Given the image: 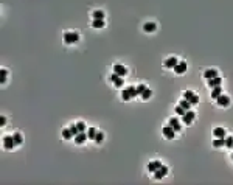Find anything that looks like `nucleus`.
Returning a JSON list of instances; mask_svg holds the SVG:
<instances>
[{"label":"nucleus","instance_id":"f257e3e1","mask_svg":"<svg viewBox=\"0 0 233 185\" xmlns=\"http://www.w3.org/2000/svg\"><path fill=\"white\" fill-rule=\"evenodd\" d=\"M78 39H79L78 33H65V34H64L65 44H75V42H78Z\"/></svg>","mask_w":233,"mask_h":185},{"label":"nucleus","instance_id":"f03ea898","mask_svg":"<svg viewBox=\"0 0 233 185\" xmlns=\"http://www.w3.org/2000/svg\"><path fill=\"white\" fill-rule=\"evenodd\" d=\"M194 117H196V114H194L193 110H186L185 115H182V121H184L185 125H190V123L194 120Z\"/></svg>","mask_w":233,"mask_h":185},{"label":"nucleus","instance_id":"7ed1b4c3","mask_svg":"<svg viewBox=\"0 0 233 185\" xmlns=\"http://www.w3.org/2000/svg\"><path fill=\"white\" fill-rule=\"evenodd\" d=\"M110 81H112V83H114V84L116 86V87H121V86H123V76L116 75L115 72L110 75Z\"/></svg>","mask_w":233,"mask_h":185},{"label":"nucleus","instance_id":"20e7f679","mask_svg":"<svg viewBox=\"0 0 233 185\" xmlns=\"http://www.w3.org/2000/svg\"><path fill=\"white\" fill-rule=\"evenodd\" d=\"M14 145H16V142H14V137H3V146L6 148V149H12L14 148Z\"/></svg>","mask_w":233,"mask_h":185},{"label":"nucleus","instance_id":"39448f33","mask_svg":"<svg viewBox=\"0 0 233 185\" xmlns=\"http://www.w3.org/2000/svg\"><path fill=\"white\" fill-rule=\"evenodd\" d=\"M114 72L116 73V75H120V76H124L127 73V69L124 67V65H121V64H115L114 65Z\"/></svg>","mask_w":233,"mask_h":185},{"label":"nucleus","instance_id":"423d86ee","mask_svg":"<svg viewBox=\"0 0 233 185\" xmlns=\"http://www.w3.org/2000/svg\"><path fill=\"white\" fill-rule=\"evenodd\" d=\"M166 173H168V168L162 165L157 171H154V177H156V179H162L163 176H166Z\"/></svg>","mask_w":233,"mask_h":185},{"label":"nucleus","instance_id":"0eeeda50","mask_svg":"<svg viewBox=\"0 0 233 185\" xmlns=\"http://www.w3.org/2000/svg\"><path fill=\"white\" fill-rule=\"evenodd\" d=\"M216 101H218L219 106H224V108L230 104V98H228L227 95H219L218 98H216Z\"/></svg>","mask_w":233,"mask_h":185},{"label":"nucleus","instance_id":"6e6552de","mask_svg":"<svg viewBox=\"0 0 233 185\" xmlns=\"http://www.w3.org/2000/svg\"><path fill=\"white\" fill-rule=\"evenodd\" d=\"M163 135H165L166 138H174L176 131L173 129V126H165V128H163Z\"/></svg>","mask_w":233,"mask_h":185},{"label":"nucleus","instance_id":"1a4fd4ad","mask_svg":"<svg viewBox=\"0 0 233 185\" xmlns=\"http://www.w3.org/2000/svg\"><path fill=\"white\" fill-rule=\"evenodd\" d=\"M87 138H89V135H86V132H78L76 135H75V142H76L78 145H82Z\"/></svg>","mask_w":233,"mask_h":185},{"label":"nucleus","instance_id":"9d476101","mask_svg":"<svg viewBox=\"0 0 233 185\" xmlns=\"http://www.w3.org/2000/svg\"><path fill=\"white\" fill-rule=\"evenodd\" d=\"M160 166H162V163L159 162V160H152L151 163H148V171L154 173V171H157V170H159Z\"/></svg>","mask_w":233,"mask_h":185},{"label":"nucleus","instance_id":"9b49d317","mask_svg":"<svg viewBox=\"0 0 233 185\" xmlns=\"http://www.w3.org/2000/svg\"><path fill=\"white\" fill-rule=\"evenodd\" d=\"M221 83H222V78L221 76H214V78H211V79H208V86L211 89L216 87V86H221Z\"/></svg>","mask_w":233,"mask_h":185},{"label":"nucleus","instance_id":"f8f14e48","mask_svg":"<svg viewBox=\"0 0 233 185\" xmlns=\"http://www.w3.org/2000/svg\"><path fill=\"white\" fill-rule=\"evenodd\" d=\"M177 62H179V61H177L174 56H173V58H168V59L165 61V67H166V69H174Z\"/></svg>","mask_w":233,"mask_h":185},{"label":"nucleus","instance_id":"ddd939ff","mask_svg":"<svg viewBox=\"0 0 233 185\" xmlns=\"http://www.w3.org/2000/svg\"><path fill=\"white\" fill-rule=\"evenodd\" d=\"M169 126H173V129L176 131V132H177V131H180V129H182L180 123H179V120H177L176 117H173L171 120H169Z\"/></svg>","mask_w":233,"mask_h":185},{"label":"nucleus","instance_id":"4468645a","mask_svg":"<svg viewBox=\"0 0 233 185\" xmlns=\"http://www.w3.org/2000/svg\"><path fill=\"white\" fill-rule=\"evenodd\" d=\"M204 76H205L207 79H211V78L218 76V70H214V69H208V70L204 72Z\"/></svg>","mask_w":233,"mask_h":185},{"label":"nucleus","instance_id":"2eb2a0df","mask_svg":"<svg viewBox=\"0 0 233 185\" xmlns=\"http://www.w3.org/2000/svg\"><path fill=\"white\" fill-rule=\"evenodd\" d=\"M185 70H186V64L185 62H177L176 67H174V72L179 73V75H180V73H184Z\"/></svg>","mask_w":233,"mask_h":185},{"label":"nucleus","instance_id":"dca6fc26","mask_svg":"<svg viewBox=\"0 0 233 185\" xmlns=\"http://www.w3.org/2000/svg\"><path fill=\"white\" fill-rule=\"evenodd\" d=\"M219 95H222V87L221 86H216V87H213V90H211V98H218Z\"/></svg>","mask_w":233,"mask_h":185},{"label":"nucleus","instance_id":"f3484780","mask_svg":"<svg viewBox=\"0 0 233 185\" xmlns=\"http://www.w3.org/2000/svg\"><path fill=\"white\" fill-rule=\"evenodd\" d=\"M213 134H214V137H218V138H224L225 137V129L224 128H216L213 131Z\"/></svg>","mask_w":233,"mask_h":185},{"label":"nucleus","instance_id":"a211bd4d","mask_svg":"<svg viewBox=\"0 0 233 185\" xmlns=\"http://www.w3.org/2000/svg\"><path fill=\"white\" fill-rule=\"evenodd\" d=\"M156 28H157V25H156V23H152V22H148V23H145L143 30L146 31V33H152V31H156Z\"/></svg>","mask_w":233,"mask_h":185},{"label":"nucleus","instance_id":"6ab92c4d","mask_svg":"<svg viewBox=\"0 0 233 185\" xmlns=\"http://www.w3.org/2000/svg\"><path fill=\"white\" fill-rule=\"evenodd\" d=\"M213 146H214V148L225 146V137H224V138H216V140L213 142Z\"/></svg>","mask_w":233,"mask_h":185},{"label":"nucleus","instance_id":"aec40b11","mask_svg":"<svg viewBox=\"0 0 233 185\" xmlns=\"http://www.w3.org/2000/svg\"><path fill=\"white\" fill-rule=\"evenodd\" d=\"M92 27L93 28H103V27H104V22H103V19H93Z\"/></svg>","mask_w":233,"mask_h":185},{"label":"nucleus","instance_id":"412c9836","mask_svg":"<svg viewBox=\"0 0 233 185\" xmlns=\"http://www.w3.org/2000/svg\"><path fill=\"white\" fill-rule=\"evenodd\" d=\"M93 19H104V13L103 11H99V10H97V11H93Z\"/></svg>","mask_w":233,"mask_h":185},{"label":"nucleus","instance_id":"4be33fe9","mask_svg":"<svg viewBox=\"0 0 233 185\" xmlns=\"http://www.w3.org/2000/svg\"><path fill=\"white\" fill-rule=\"evenodd\" d=\"M62 137H64L65 140H69V138L73 137V134L70 132V129H64V131H62Z\"/></svg>","mask_w":233,"mask_h":185},{"label":"nucleus","instance_id":"5701e85b","mask_svg":"<svg viewBox=\"0 0 233 185\" xmlns=\"http://www.w3.org/2000/svg\"><path fill=\"white\" fill-rule=\"evenodd\" d=\"M12 137H14V142H16V145H20V143L23 142V138H22V135H20L19 132H16L14 135H12Z\"/></svg>","mask_w":233,"mask_h":185},{"label":"nucleus","instance_id":"b1692460","mask_svg":"<svg viewBox=\"0 0 233 185\" xmlns=\"http://www.w3.org/2000/svg\"><path fill=\"white\" fill-rule=\"evenodd\" d=\"M6 75H8V72L5 70V69H2V70H0V83H5V79H6Z\"/></svg>","mask_w":233,"mask_h":185},{"label":"nucleus","instance_id":"393cba45","mask_svg":"<svg viewBox=\"0 0 233 185\" xmlns=\"http://www.w3.org/2000/svg\"><path fill=\"white\" fill-rule=\"evenodd\" d=\"M180 106L184 108L185 110H190V108H191V103L188 101V100H184V101H180Z\"/></svg>","mask_w":233,"mask_h":185},{"label":"nucleus","instance_id":"a878e982","mask_svg":"<svg viewBox=\"0 0 233 185\" xmlns=\"http://www.w3.org/2000/svg\"><path fill=\"white\" fill-rule=\"evenodd\" d=\"M103 140H104V134H103V132H97V135H95V142L101 143Z\"/></svg>","mask_w":233,"mask_h":185},{"label":"nucleus","instance_id":"bb28decb","mask_svg":"<svg viewBox=\"0 0 233 185\" xmlns=\"http://www.w3.org/2000/svg\"><path fill=\"white\" fill-rule=\"evenodd\" d=\"M121 97H123V100H126V101H127V100H131V98H132L127 89H123V93H121Z\"/></svg>","mask_w":233,"mask_h":185},{"label":"nucleus","instance_id":"cd10ccee","mask_svg":"<svg viewBox=\"0 0 233 185\" xmlns=\"http://www.w3.org/2000/svg\"><path fill=\"white\" fill-rule=\"evenodd\" d=\"M87 135H89V138H93V140H95V135H97V129H95V128H90L89 131H87Z\"/></svg>","mask_w":233,"mask_h":185},{"label":"nucleus","instance_id":"c85d7f7f","mask_svg":"<svg viewBox=\"0 0 233 185\" xmlns=\"http://www.w3.org/2000/svg\"><path fill=\"white\" fill-rule=\"evenodd\" d=\"M137 93H138V95H140V93H143L145 92V90H146L148 87H146V86H145V84H140V86H137Z\"/></svg>","mask_w":233,"mask_h":185},{"label":"nucleus","instance_id":"c756f323","mask_svg":"<svg viewBox=\"0 0 233 185\" xmlns=\"http://www.w3.org/2000/svg\"><path fill=\"white\" fill-rule=\"evenodd\" d=\"M76 126H78V129H79V132H86V125H84V121H78Z\"/></svg>","mask_w":233,"mask_h":185},{"label":"nucleus","instance_id":"7c9ffc66","mask_svg":"<svg viewBox=\"0 0 233 185\" xmlns=\"http://www.w3.org/2000/svg\"><path fill=\"white\" fill-rule=\"evenodd\" d=\"M127 90H129V93H131V97H132V98L138 95V93H137V89L134 87V86H131V87H127Z\"/></svg>","mask_w":233,"mask_h":185},{"label":"nucleus","instance_id":"2f4dec72","mask_svg":"<svg viewBox=\"0 0 233 185\" xmlns=\"http://www.w3.org/2000/svg\"><path fill=\"white\" fill-rule=\"evenodd\" d=\"M225 146L233 148V137H225Z\"/></svg>","mask_w":233,"mask_h":185},{"label":"nucleus","instance_id":"473e14b6","mask_svg":"<svg viewBox=\"0 0 233 185\" xmlns=\"http://www.w3.org/2000/svg\"><path fill=\"white\" fill-rule=\"evenodd\" d=\"M151 95H152V92H151V90H149V89H146V90H145L143 93H141V97H143V100H148V98L151 97Z\"/></svg>","mask_w":233,"mask_h":185},{"label":"nucleus","instance_id":"72a5a7b5","mask_svg":"<svg viewBox=\"0 0 233 185\" xmlns=\"http://www.w3.org/2000/svg\"><path fill=\"white\" fill-rule=\"evenodd\" d=\"M185 112H186V110H185L184 108H182L180 104H179L177 108H176V114H179V115H185Z\"/></svg>","mask_w":233,"mask_h":185},{"label":"nucleus","instance_id":"f704fd0d","mask_svg":"<svg viewBox=\"0 0 233 185\" xmlns=\"http://www.w3.org/2000/svg\"><path fill=\"white\" fill-rule=\"evenodd\" d=\"M70 132H72V134H73V137H75V135H76L78 132H79V129H78V126H76V125L70 126Z\"/></svg>","mask_w":233,"mask_h":185},{"label":"nucleus","instance_id":"c9c22d12","mask_svg":"<svg viewBox=\"0 0 233 185\" xmlns=\"http://www.w3.org/2000/svg\"><path fill=\"white\" fill-rule=\"evenodd\" d=\"M6 123V118L5 117H0V126H3Z\"/></svg>","mask_w":233,"mask_h":185},{"label":"nucleus","instance_id":"e433bc0d","mask_svg":"<svg viewBox=\"0 0 233 185\" xmlns=\"http://www.w3.org/2000/svg\"><path fill=\"white\" fill-rule=\"evenodd\" d=\"M232 159H233V154H232Z\"/></svg>","mask_w":233,"mask_h":185}]
</instances>
